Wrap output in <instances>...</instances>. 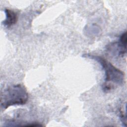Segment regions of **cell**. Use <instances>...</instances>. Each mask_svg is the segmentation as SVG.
<instances>
[{"mask_svg":"<svg viewBox=\"0 0 127 127\" xmlns=\"http://www.w3.org/2000/svg\"><path fill=\"white\" fill-rule=\"evenodd\" d=\"M84 57L94 59L100 63L105 71V82L102 88L105 92H108L116 86L121 85L125 82V73L113 65L106 59L100 56L91 54H84Z\"/></svg>","mask_w":127,"mask_h":127,"instance_id":"1","label":"cell"},{"mask_svg":"<svg viewBox=\"0 0 127 127\" xmlns=\"http://www.w3.org/2000/svg\"><path fill=\"white\" fill-rule=\"evenodd\" d=\"M28 99V93L25 87L18 84L8 87L1 92L0 107L6 109L11 106L25 104Z\"/></svg>","mask_w":127,"mask_h":127,"instance_id":"2","label":"cell"},{"mask_svg":"<svg viewBox=\"0 0 127 127\" xmlns=\"http://www.w3.org/2000/svg\"><path fill=\"white\" fill-rule=\"evenodd\" d=\"M4 13L6 17L2 22L3 25L7 27H9L16 23L18 19V16L15 11L10 9L5 8L4 9Z\"/></svg>","mask_w":127,"mask_h":127,"instance_id":"3","label":"cell"},{"mask_svg":"<svg viewBox=\"0 0 127 127\" xmlns=\"http://www.w3.org/2000/svg\"><path fill=\"white\" fill-rule=\"evenodd\" d=\"M127 39V32L125 31L120 36L119 42L115 43L118 48V51L117 52L118 53V55L120 56H121L123 57L126 54Z\"/></svg>","mask_w":127,"mask_h":127,"instance_id":"4","label":"cell"}]
</instances>
